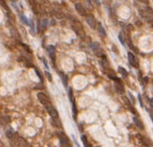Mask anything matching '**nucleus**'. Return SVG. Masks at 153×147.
<instances>
[{
	"label": "nucleus",
	"mask_w": 153,
	"mask_h": 147,
	"mask_svg": "<svg viewBox=\"0 0 153 147\" xmlns=\"http://www.w3.org/2000/svg\"><path fill=\"white\" fill-rule=\"evenodd\" d=\"M140 16H142L144 19H146L148 22H151L153 20V11L150 7H147L145 9L140 10Z\"/></svg>",
	"instance_id": "nucleus-1"
},
{
	"label": "nucleus",
	"mask_w": 153,
	"mask_h": 147,
	"mask_svg": "<svg viewBox=\"0 0 153 147\" xmlns=\"http://www.w3.org/2000/svg\"><path fill=\"white\" fill-rule=\"evenodd\" d=\"M72 27H73V31L76 33L77 35H79V36H83V35H84L83 26L79 21H74V22L72 24Z\"/></svg>",
	"instance_id": "nucleus-2"
},
{
	"label": "nucleus",
	"mask_w": 153,
	"mask_h": 147,
	"mask_svg": "<svg viewBox=\"0 0 153 147\" xmlns=\"http://www.w3.org/2000/svg\"><path fill=\"white\" fill-rule=\"evenodd\" d=\"M45 108H46V111L48 112V114L51 115L52 118H54V119L58 118L57 110L54 108V107L51 104H48V105H45Z\"/></svg>",
	"instance_id": "nucleus-3"
},
{
	"label": "nucleus",
	"mask_w": 153,
	"mask_h": 147,
	"mask_svg": "<svg viewBox=\"0 0 153 147\" xmlns=\"http://www.w3.org/2000/svg\"><path fill=\"white\" fill-rule=\"evenodd\" d=\"M85 19H86V23L89 25L91 28L93 29V30L97 28V23H96V20L93 15H87Z\"/></svg>",
	"instance_id": "nucleus-4"
},
{
	"label": "nucleus",
	"mask_w": 153,
	"mask_h": 147,
	"mask_svg": "<svg viewBox=\"0 0 153 147\" xmlns=\"http://www.w3.org/2000/svg\"><path fill=\"white\" fill-rule=\"evenodd\" d=\"M128 59H129V62H130L131 65H132L135 68H139V61H138L137 57L131 52L128 53Z\"/></svg>",
	"instance_id": "nucleus-5"
},
{
	"label": "nucleus",
	"mask_w": 153,
	"mask_h": 147,
	"mask_svg": "<svg viewBox=\"0 0 153 147\" xmlns=\"http://www.w3.org/2000/svg\"><path fill=\"white\" fill-rule=\"evenodd\" d=\"M58 137L60 139V142L62 145H64L65 147H70V141L68 139L64 133H59L58 134Z\"/></svg>",
	"instance_id": "nucleus-6"
},
{
	"label": "nucleus",
	"mask_w": 153,
	"mask_h": 147,
	"mask_svg": "<svg viewBox=\"0 0 153 147\" xmlns=\"http://www.w3.org/2000/svg\"><path fill=\"white\" fill-rule=\"evenodd\" d=\"M37 98L38 100L40 101L42 105H46L48 104H50V101H49V98L47 97V95H45L44 93H38L37 94Z\"/></svg>",
	"instance_id": "nucleus-7"
},
{
	"label": "nucleus",
	"mask_w": 153,
	"mask_h": 147,
	"mask_svg": "<svg viewBox=\"0 0 153 147\" xmlns=\"http://www.w3.org/2000/svg\"><path fill=\"white\" fill-rule=\"evenodd\" d=\"M75 9H76V11L78 12V14H79L80 16H87L86 9L84 8V7H83L82 4H80V3L75 4Z\"/></svg>",
	"instance_id": "nucleus-8"
},
{
	"label": "nucleus",
	"mask_w": 153,
	"mask_h": 147,
	"mask_svg": "<svg viewBox=\"0 0 153 147\" xmlns=\"http://www.w3.org/2000/svg\"><path fill=\"white\" fill-rule=\"evenodd\" d=\"M97 31L99 33V35H101V36H102V37H105L106 35H107L105 29L103 28V26H102L101 24H98V25H97Z\"/></svg>",
	"instance_id": "nucleus-9"
},
{
	"label": "nucleus",
	"mask_w": 153,
	"mask_h": 147,
	"mask_svg": "<svg viewBox=\"0 0 153 147\" xmlns=\"http://www.w3.org/2000/svg\"><path fill=\"white\" fill-rule=\"evenodd\" d=\"M106 74H107V75H108L110 78H112V79H114V80H116L117 78H116V74H115V72L113 70H112V68H107L106 69Z\"/></svg>",
	"instance_id": "nucleus-10"
},
{
	"label": "nucleus",
	"mask_w": 153,
	"mask_h": 147,
	"mask_svg": "<svg viewBox=\"0 0 153 147\" xmlns=\"http://www.w3.org/2000/svg\"><path fill=\"white\" fill-rule=\"evenodd\" d=\"M133 122H134V124L137 125V127L140 128V129H143L144 128V125H143V124H142V122L140 121V119L137 118L136 116H134L133 117Z\"/></svg>",
	"instance_id": "nucleus-11"
},
{
	"label": "nucleus",
	"mask_w": 153,
	"mask_h": 147,
	"mask_svg": "<svg viewBox=\"0 0 153 147\" xmlns=\"http://www.w3.org/2000/svg\"><path fill=\"white\" fill-rule=\"evenodd\" d=\"M48 51H49V54H50V56H51L52 58V60L54 61V53H55V50H54V47L53 46V45H49L48 46Z\"/></svg>",
	"instance_id": "nucleus-12"
},
{
	"label": "nucleus",
	"mask_w": 153,
	"mask_h": 147,
	"mask_svg": "<svg viewBox=\"0 0 153 147\" xmlns=\"http://www.w3.org/2000/svg\"><path fill=\"white\" fill-rule=\"evenodd\" d=\"M115 89H116V91H117L119 94L124 93V88H123V86L121 85V84H120V83L115 84Z\"/></svg>",
	"instance_id": "nucleus-13"
},
{
	"label": "nucleus",
	"mask_w": 153,
	"mask_h": 147,
	"mask_svg": "<svg viewBox=\"0 0 153 147\" xmlns=\"http://www.w3.org/2000/svg\"><path fill=\"white\" fill-rule=\"evenodd\" d=\"M119 72H120V74H121V75L124 77V78H126V77L128 76V72H127V70H126L125 68H123V67H121V66L119 67Z\"/></svg>",
	"instance_id": "nucleus-14"
},
{
	"label": "nucleus",
	"mask_w": 153,
	"mask_h": 147,
	"mask_svg": "<svg viewBox=\"0 0 153 147\" xmlns=\"http://www.w3.org/2000/svg\"><path fill=\"white\" fill-rule=\"evenodd\" d=\"M82 141H83V145H84V147H91L90 146L89 142H88V140H87V138L85 135H83V136H82Z\"/></svg>",
	"instance_id": "nucleus-15"
},
{
	"label": "nucleus",
	"mask_w": 153,
	"mask_h": 147,
	"mask_svg": "<svg viewBox=\"0 0 153 147\" xmlns=\"http://www.w3.org/2000/svg\"><path fill=\"white\" fill-rule=\"evenodd\" d=\"M60 75H61V79L63 81V84H64V86H66L67 85V76L63 73H60Z\"/></svg>",
	"instance_id": "nucleus-16"
},
{
	"label": "nucleus",
	"mask_w": 153,
	"mask_h": 147,
	"mask_svg": "<svg viewBox=\"0 0 153 147\" xmlns=\"http://www.w3.org/2000/svg\"><path fill=\"white\" fill-rule=\"evenodd\" d=\"M94 53H95L96 55H98V56H102L103 54H104V52L102 51L101 48H97V49H94Z\"/></svg>",
	"instance_id": "nucleus-17"
},
{
	"label": "nucleus",
	"mask_w": 153,
	"mask_h": 147,
	"mask_svg": "<svg viewBox=\"0 0 153 147\" xmlns=\"http://www.w3.org/2000/svg\"><path fill=\"white\" fill-rule=\"evenodd\" d=\"M7 137L8 138H12L14 136V131L13 130H7Z\"/></svg>",
	"instance_id": "nucleus-18"
},
{
	"label": "nucleus",
	"mask_w": 153,
	"mask_h": 147,
	"mask_svg": "<svg viewBox=\"0 0 153 147\" xmlns=\"http://www.w3.org/2000/svg\"><path fill=\"white\" fill-rule=\"evenodd\" d=\"M119 39H120V42L121 43V45H125L124 38H123V36H122V34H121V33H120V34H119Z\"/></svg>",
	"instance_id": "nucleus-19"
},
{
	"label": "nucleus",
	"mask_w": 153,
	"mask_h": 147,
	"mask_svg": "<svg viewBox=\"0 0 153 147\" xmlns=\"http://www.w3.org/2000/svg\"><path fill=\"white\" fill-rule=\"evenodd\" d=\"M45 74H46V76H47L48 80H49V81H52V80H53V78H52L51 74H50V73H48L47 71H46V72H45Z\"/></svg>",
	"instance_id": "nucleus-20"
},
{
	"label": "nucleus",
	"mask_w": 153,
	"mask_h": 147,
	"mask_svg": "<svg viewBox=\"0 0 153 147\" xmlns=\"http://www.w3.org/2000/svg\"><path fill=\"white\" fill-rule=\"evenodd\" d=\"M35 73L37 74V75H38L39 79H40V80H42V81H43V77H42V75H41V74H40V73H39V71L37 70L36 68H35Z\"/></svg>",
	"instance_id": "nucleus-21"
},
{
	"label": "nucleus",
	"mask_w": 153,
	"mask_h": 147,
	"mask_svg": "<svg viewBox=\"0 0 153 147\" xmlns=\"http://www.w3.org/2000/svg\"><path fill=\"white\" fill-rule=\"evenodd\" d=\"M42 26H44V27H45V26H47V20L46 19L43 20V21H42Z\"/></svg>",
	"instance_id": "nucleus-22"
},
{
	"label": "nucleus",
	"mask_w": 153,
	"mask_h": 147,
	"mask_svg": "<svg viewBox=\"0 0 153 147\" xmlns=\"http://www.w3.org/2000/svg\"><path fill=\"white\" fill-rule=\"evenodd\" d=\"M138 97H139V101H140V106H141V107H143V103H142V100H141V96H140V94H139Z\"/></svg>",
	"instance_id": "nucleus-23"
},
{
	"label": "nucleus",
	"mask_w": 153,
	"mask_h": 147,
	"mask_svg": "<svg viewBox=\"0 0 153 147\" xmlns=\"http://www.w3.org/2000/svg\"><path fill=\"white\" fill-rule=\"evenodd\" d=\"M22 45L24 46V47H25V49H26V50H27L28 52H31V51H30V49H29V46H28V45H25V44H22Z\"/></svg>",
	"instance_id": "nucleus-24"
},
{
	"label": "nucleus",
	"mask_w": 153,
	"mask_h": 147,
	"mask_svg": "<svg viewBox=\"0 0 153 147\" xmlns=\"http://www.w3.org/2000/svg\"><path fill=\"white\" fill-rule=\"evenodd\" d=\"M138 1H140L143 4H149V0H138Z\"/></svg>",
	"instance_id": "nucleus-25"
},
{
	"label": "nucleus",
	"mask_w": 153,
	"mask_h": 147,
	"mask_svg": "<svg viewBox=\"0 0 153 147\" xmlns=\"http://www.w3.org/2000/svg\"><path fill=\"white\" fill-rule=\"evenodd\" d=\"M130 96H131V101L133 102V104H135V100H134L133 95H131V94H130Z\"/></svg>",
	"instance_id": "nucleus-26"
},
{
	"label": "nucleus",
	"mask_w": 153,
	"mask_h": 147,
	"mask_svg": "<svg viewBox=\"0 0 153 147\" xmlns=\"http://www.w3.org/2000/svg\"><path fill=\"white\" fill-rule=\"evenodd\" d=\"M150 106H151V107H153V98H151V99H150Z\"/></svg>",
	"instance_id": "nucleus-27"
},
{
	"label": "nucleus",
	"mask_w": 153,
	"mask_h": 147,
	"mask_svg": "<svg viewBox=\"0 0 153 147\" xmlns=\"http://www.w3.org/2000/svg\"><path fill=\"white\" fill-rule=\"evenodd\" d=\"M94 1H96V0H94Z\"/></svg>",
	"instance_id": "nucleus-28"
}]
</instances>
